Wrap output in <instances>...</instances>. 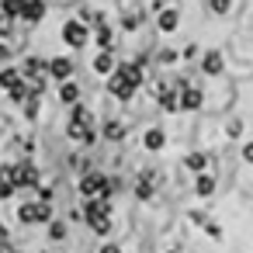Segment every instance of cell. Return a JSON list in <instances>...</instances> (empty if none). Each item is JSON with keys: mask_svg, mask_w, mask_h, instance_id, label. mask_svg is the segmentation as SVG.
Here are the masks:
<instances>
[{"mask_svg": "<svg viewBox=\"0 0 253 253\" xmlns=\"http://www.w3.org/2000/svg\"><path fill=\"white\" fill-rule=\"evenodd\" d=\"M139 80H142V70L135 66V63H122L115 73H111V80H108V90L115 94V97H132V90L139 87Z\"/></svg>", "mask_w": 253, "mask_h": 253, "instance_id": "cell-1", "label": "cell"}, {"mask_svg": "<svg viewBox=\"0 0 253 253\" xmlns=\"http://www.w3.org/2000/svg\"><path fill=\"white\" fill-rule=\"evenodd\" d=\"M66 135L70 139H80V142H94V125H90V111L84 104L73 108V118L66 125Z\"/></svg>", "mask_w": 253, "mask_h": 253, "instance_id": "cell-2", "label": "cell"}, {"mask_svg": "<svg viewBox=\"0 0 253 253\" xmlns=\"http://www.w3.org/2000/svg\"><path fill=\"white\" fill-rule=\"evenodd\" d=\"M80 191L94 201V198H108V180L101 177V173H84V180H80Z\"/></svg>", "mask_w": 253, "mask_h": 253, "instance_id": "cell-3", "label": "cell"}, {"mask_svg": "<svg viewBox=\"0 0 253 253\" xmlns=\"http://www.w3.org/2000/svg\"><path fill=\"white\" fill-rule=\"evenodd\" d=\"M45 14V0H21V18L25 21H39Z\"/></svg>", "mask_w": 253, "mask_h": 253, "instance_id": "cell-4", "label": "cell"}, {"mask_svg": "<svg viewBox=\"0 0 253 253\" xmlns=\"http://www.w3.org/2000/svg\"><path fill=\"white\" fill-rule=\"evenodd\" d=\"M63 35H66L70 45H84V42H87V28H84L80 21H70V25L63 28Z\"/></svg>", "mask_w": 253, "mask_h": 253, "instance_id": "cell-5", "label": "cell"}, {"mask_svg": "<svg viewBox=\"0 0 253 253\" xmlns=\"http://www.w3.org/2000/svg\"><path fill=\"white\" fill-rule=\"evenodd\" d=\"M49 73H52L56 80H66V77L73 73V63H70V59H63V56H59V59H49Z\"/></svg>", "mask_w": 253, "mask_h": 253, "instance_id": "cell-6", "label": "cell"}, {"mask_svg": "<svg viewBox=\"0 0 253 253\" xmlns=\"http://www.w3.org/2000/svg\"><path fill=\"white\" fill-rule=\"evenodd\" d=\"M45 70H49V66H45V59H39V56H32V59L25 63V70H21V73H25V77H35V80H39V77H42Z\"/></svg>", "mask_w": 253, "mask_h": 253, "instance_id": "cell-7", "label": "cell"}, {"mask_svg": "<svg viewBox=\"0 0 253 253\" xmlns=\"http://www.w3.org/2000/svg\"><path fill=\"white\" fill-rule=\"evenodd\" d=\"M59 97H63L66 104H77V101H80V87L66 80V84H63V90H59Z\"/></svg>", "mask_w": 253, "mask_h": 253, "instance_id": "cell-8", "label": "cell"}, {"mask_svg": "<svg viewBox=\"0 0 253 253\" xmlns=\"http://www.w3.org/2000/svg\"><path fill=\"white\" fill-rule=\"evenodd\" d=\"M180 104H184V108H191V111H194V108H201V90L184 87V101H180Z\"/></svg>", "mask_w": 253, "mask_h": 253, "instance_id": "cell-9", "label": "cell"}, {"mask_svg": "<svg viewBox=\"0 0 253 253\" xmlns=\"http://www.w3.org/2000/svg\"><path fill=\"white\" fill-rule=\"evenodd\" d=\"M94 70H97V73H111V70H115V59H111L108 52H101L97 63H94Z\"/></svg>", "mask_w": 253, "mask_h": 253, "instance_id": "cell-10", "label": "cell"}, {"mask_svg": "<svg viewBox=\"0 0 253 253\" xmlns=\"http://www.w3.org/2000/svg\"><path fill=\"white\" fill-rule=\"evenodd\" d=\"M205 70H208V73H218V70H222V56H218V52H208V56H205Z\"/></svg>", "mask_w": 253, "mask_h": 253, "instance_id": "cell-11", "label": "cell"}, {"mask_svg": "<svg viewBox=\"0 0 253 253\" xmlns=\"http://www.w3.org/2000/svg\"><path fill=\"white\" fill-rule=\"evenodd\" d=\"M160 28H163V32L177 28V14H173V11H163V14H160Z\"/></svg>", "mask_w": 253, "mask_h": 253, "instance_id": "cell-12", "label": "cell"}, {"mask_svg": "<svg viewBox=\"0 0 253 253\" xmlns=\"http://www.w3.org/2000/svg\"><path fill=\"white\" fill-rule=\"evenodd\" d=\"M104 132H108V139H122V135H125V125H122V122H108Z\"/></svg>", "mask_w": 253, "mask_h": 253, "instance_id": "cell-13", "label": "cell"}, {"mask_svg": "<svg viewBox=\"0 0 253 253\" xmlns=\"http://www.w3.org/2000/svg\"><path fill=\"white\" fill-rule=\"evenodd\" d=\"M49 215H52V208H49V201H39V205H35V222H45Z\"/></svg>", "mask_w": 253, "mask_h": 253, "instance_id": "cell-14", "label": "cell"}, {"mask_svg": "<svg viewBox=\"0 0 253 253\" xmlns=\"http://www.w3.org/2000/svg\"><path fill=\"white\" fill-rule=\"evenodd\" d=\"M146 142H149V149H160V146H163V132H160V128H153V132L146 135Z\"/></svg>", "mask_w": 253, "mask_h": 253, "instance_id": "cell-15", "label": "cell"}, {"mask_svg": "<svg viewBox=\"0 0 253 253\" xmlns=\"http://www.w3.org/2000/svg\"><path fill=\"white\" fill-rule=\"evenodd\" d=\"M0 7H4V14H7V18H11V14H21V0H4Z\"/></svg>", "mask_w": 253, "mask_h": 253, "instance_id": "cell-16", "label": "cell"}, {"mask_svg": "<svg viewBox=\"0 0 253 253\" xmlns=\"http://www.w3.org/2000/svg\"><path fill=\"white\" fill-rule=\"evenodd\" d=\"M160 104H163V108H177V94H170V90H160Z\"/></svg>", "mask_w": 253, "mask_h": 253, "instance_id": "cell-17", "label": "cell"}, {"mask_svg": "<svg viewBox=\"0 0 253 253\" xmlns=\"http://www.w3.org/2000/svg\"><path fill=\"white\" fill-rule=\"evenodd\" d=\"M25 111H28V118H35V115H39V94H28V104H25Z\"/></svg>", "mask_w": 253, "mask_h": 253, "instance_id": "cell-18", "label": "cell"}, {"mask_svg": "<svg viewBox=\"0 0 253 253\" xmlns=\"http://www.w3.org/2000/svg\"><path fill=\"white\" fill-rule=\"evenodd\" d=\"M21 222H35V205H21Z\"/></svg>", "mask_w": 253, "mask_h": 253, "instance_id": "cell-19", "label": "cell"}, {"mask_svg": "<svg viewBox=\"0 0 253 253\" xmlns=\"http://www.w3.org/2000/svg\"><path fill=\"white\" fill-rule=\"evenodd\" d=\"M187 167H191V170H201V167H205V156H198V153L187 156Z\"/></svg>", "mask_w": 253, "mask_h": 253, "instance_id": "cell-20", "label": "cell"}, {"mask_svg": "<svg viewBox=\"0 0 253 253\" xmlns=\"http://www.w3.org/2000/svg\"><path fill=\"white\" fill-rule=\"evenodd\" d=\"M135 191H139V198H149V194H153V184H149V180H139Z\"/></svg>", "mask_w": 253, "mask_h": 253, "instance_id": "cell-21", "label": "cell"}, {"mask_svg": "<svg viewBox=\"0 0 253 253\" xmlns=\"http://www.w3.org/2000/svg\"><path fill=\"white\" fill-rule=\"evenodd\" d=\"M208 191H211V177H201L198 180V194H208Z\"/></svg>", "mask_w": 253, "mask_h": 253, "instance_id": "cell-22", "label": "cell"}, {"mask_svg": "<svg viewBox=\"0 0 253 253\" xmlns=\"http://www.w3.org/2000/svg\"><path fill=\"white\" fill-rule=\"evenodd\" d=\"M0 194L11 198V194H14V184H11V180H0Z\"/></svg>", "mask_w": 253, "mask_h": 253, "instance_id": "cell-23", "label": "cell"}, {"mask_svg": "<svg viewBox=\"0 0 253 253\" xmlns=\"http://www.w3.org/2000/svg\"><path fill=\"white\" fill-rule=\"evenodd\" d=\"M211 7H215L218 14H225V11H229V0H211Z\"/></svg>", "mask_w": 253, "mask_h": 253, "instance_id": "cell-24", "label": "cell"}, {"mask_svg": "<svg viewBox=\"0 0 253 253\" xmlns=\"http://www.w3.org/2000/svg\"><path fill=\"white\" fill-rule=\"evenodd\" d=\"M63 232H66L63 222H52V239H63Z\"/></svg>", "mask_w": 253, "mask_h": 253, "instance_id": "cell-25", "label": "cell"}, {"mask_svg": "<svg viewBox=\"0 0 253 253\" xmlns=\"http://www.w3.org/2000/svg\"><path fill=\"white\" fill-rule=\"evenodd\" d=\"M7 56H11V49H7V45H0V63H4Z\"/></svg>", "mask_w": 253, "mask_h": 253, "instance_id": "cell-26", "label": "cell"}, {"mask_svg": "<svg viewBox=\"0 0 253 253\" xmlns=\"http://www.w3.org/2000/svg\"><path fill=\"white\" fill-rule=\"evenodd\" d=\"M101 253H122V250H118V246H104Z\"/></svg>", "mask_w": 253, "mask_h": 253, "instance_id": "cell-27", "label": "cell"}, {"mask_svg": "<svg viewBox=\"0 0 253 253\" xmlns=\"http://www.w3.org/2000/svg\"><path fill=\"white\" fill-rule=\"evenodd\" d=\"M0 253H21V250H14V246H4V250H0Z\"/></svg>", "mask_w": 253, "mask_h": 253, "instance_id": "cell-28", "label": "cell"}, {"mask_svg": "<svg viewBox=\"0 0 253 253\" xmlns=\"http://www.w3.org/2000/svg\"><path fill=\"white\" fill-rule=\"evenodd\" d=\"M246 160H253V146H246Z\"/></svg>", "mask_w": 253, "mask_h": 253, "instance_id": "cell-29", "label": "cell"}]
</instances>
